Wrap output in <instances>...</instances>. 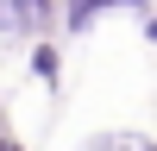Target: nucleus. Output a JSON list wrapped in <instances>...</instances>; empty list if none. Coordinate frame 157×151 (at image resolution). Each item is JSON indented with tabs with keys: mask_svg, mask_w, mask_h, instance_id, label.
<instances>
[{
	"mask_svg": "<svg viewBox=\"0 0 157 151\" xmlns=\"http://www.w3.org/2000/svg\"><path fill=\"white\" fill-rule=\"evenodd\" d=\"M57 13H63V25H69V32H88V25L107 19V13H138V19H145L151 0H69V6H57Z\"/></svg>",
	"mask_w": 157,
	"mask_h": 151,
	"instance_id": "1",
	"label": "nucleus"
},
{
	"mask_svg": "<svg viewBox=\"0 0 157 151\" xmlns=\"http://www.w3.org/2000/svg\"><path fill=\"white\" fill-rule=\"evenodd\" d=\"M32 76H38L44 88H57V82H63V50L50 44V38H32Z\"/></svg>",
	"mask_w": 157,
	"mask_h": 151,
	"instance_id": "2",
	"label": "nucleus"
},
{
	"mask_svg": "<svg viewBox=\"0 0 157 151\" xmlns=\"http://www.w3.org/2000/svg\"><path fill=\"white\" fill-rule=\"evenodd\" d=\"M82 151H157V138H145V132H94Z\"/></svg>",
	"mask_w": 157,
	"mask_h": 151,
	"instance_id": "3",
	"label": "nucleus"
},
{
	"mask_svg": "<svg viewBox=\"0 0 157 151\" xmlns=\"http://www.w3.org/2000/svg\"><path fill=\"white\" fill-rule=\"evenodd\" d=\"M0 38H13V0H0Z\"/></svg>",
	"mask_w": 157,
	"mask_h": 151,
	"instance_id": "4",
	"label": "nucleus"
},
{
	"mask_svg": "<svg viewBox=\"0 0 157 151\" xmlns=\"http://www.w3.org/2000/svg\"><path fill=\"white\" fill-rule=\"evenodd\" d=\"M0 151H19V138L6 132V113H0Z\"/></svg>",
	"mask_w": 157,
	"mask_h": 151,
	"instance_id": "5",
	"label": "nucleus"
},
{
	"mask_svg": "<svg viewBox=\"0 0 157 151\" xmlns=\"http://www.w3.org/2000/svg\"><path fill=\"white\" fill-rule=\"evenodd\" d=\"M138 25H145V38L157 44V13H145V19H138Z\"/></svg>",
	"mask_w": 157,
	"mask_h": 151,
	"instance_id": "6",
	"label": "nucleus"
}]
</instances>
